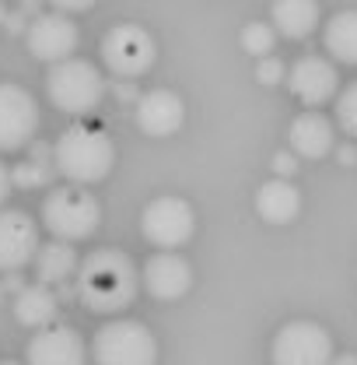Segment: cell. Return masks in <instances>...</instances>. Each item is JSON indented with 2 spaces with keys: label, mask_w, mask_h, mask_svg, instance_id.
<instances>
[{
  "label": "cell",
  "mask_w": 357,
  "mask_h": 365,
  "mask_svg": "<svg viewBox=\"0 0 357 365\" xmlns=\"http://www.w3.org/2000/svg\"><path fill=\"white\" fill-rule=\"evenodd\" d=\"M78 299L91 313H123L137 299V267L119 250H95L78 271Z\"/></svg>",
  "instance_id": "cell-1"
},
{
  "label": "cell",
  "mask_w": 357,
  "mask_h": 365,
  "mask_svg": "<svg viewBox=\"0 0 357 365\" xmlns=\"http://www.w3.org/2000/svg\"><path fill=\"white\" fill-rule=\"evenodd\" d=\"M53 165L63 180H70L74 186H91L102 182L112 165H116V148L112 140L95 130V127H67L53 144Z\"/></svg>",
  "instance_id": "cell-2"
},
{
  "label": "cell",
  "mask_w": 357,
  "mask_h": 365,
  "mask_svg": "<svg viewBox=\"0 0 357 365\" xmlns=\"http://www.w3.org/2000/svg\"><path fill=\"white\" fill-rule=\"evenodd\" d=\"M102 222V204L95 200V193L81 186H56L53 193H46L43 200V225L56 242H81L95 235V228Z\"/></svg>",
  "instance_id": "cell-3"
},
{
  "label": "cell",
  "mask_w": 357,
  "mask_h": 365,
  "mask_svg": "<svg viewBox=\"0 0 357 365\" xmlns=\"http://www.w3.org/2000/svg\"><path fill=\"white\" fill-rule=\"evenodd\" d=\"M46 95L49 102L60 109V113H70V116H85L91 109H98L102 95H105V78L102 71L88 63V60H63L49 71L46 78Z\"/></svg>",
  "instance_id": "cell-4"
},
{
  "label": "cell",
  "mask_w": 357,
  "mask_h": 365,
  "mask_svg": "<svg viewBox=\"0 0 357 365\" xmlns=\"http://www.w3.org/2000/svg\"><path fill=\"white\" fill-rule=\"evenodd\" d=\"M91 362L95 365H154L158 362V341L137 319H112V323H105L95 334Z\"/></svg>",
  "instance_id": "cell-5"
},
{
  "label": "cell",
  "mask_w": 357,
  "mask_h": 365,
  "mask_svg": "<svg viewBox=\"0 0 357 365\" xmlns=\"http://www.w3.org/2000/svg\"><path fill=\"white\" fill-rule=\"evenodd\" d=\"M140 232L151 246H158L161 253H172V250L186 246L193 239L196 211L182 197H154L140 215Z\"/></svg>",
  "instance_id": "cell-6"
},
{
  "label": "cell",
  "mask_w": 357,
  "mask_h": 365,
  "mask_svg": "<svg viewBox=\"0 0 357 365\" xmlns=\"http://www.w3.org/2000/svg\"><path fill=\"white\" fill-rule=\"evenodd\" d=\"M158 56V46L151 39L147 29L140 25H112L105 36H102V63L116 74V78H140L151 71Z\"/></svg>",
  "instance_id": "cell-7"
},
{
  "label": "cell",
  "mask_w": 357,
  "mask_h": 365,
  "mask_svg": "<svg viewBox=\"0 0 357 365\" xmlns=\"http://www.w3.org/2000/svg\"><path fill=\"white\" fill-rule=\"evenodd\" d=\"M273 365H333V337L312 319H291L273 337Z\"/></svg>",
  "instance_id": "cell-8"
},
{
  "label": "cell",
  "mask_w": 357,
  "mask_h": 365,
  "mask_svg": "<svg viewBox=\"0 0 357 365\" xmlns=\"http://www.w3.org/2000/svg\"><path fill=\"white\" fill-rule=\"evenodd\" d=\"M39 130V106L32 91L4 81L0 85V151L25 148Z\"/></svg>",
  "instance_id": "cell-9"
},
{
  "label": "cell",
  "mask_w": 357,
  "mask_h": 365,
  "mask_svg": "<svg viewBox=\"0 0 357 365\" xmlns=\"http://www.w3.org/2000/svg\"><path fill=\"white\" fill-rule=\"evenodd\" d=\"M25 43H28V53L36 60H46V63H63V60H74V49H78V25L60 14V11H49V14H39L28 21V32H25Z\"/></svg>",
  "instance_id": "cell-10"
},
{
  "label": "cell",
  "mask_w": 357,
  "mask_h": 365,
  "mask_svg": "<svg viewBox=\"0 0 357 365\" xmlns=\"http://www.w3.org/2000/svg\"><path fill=\"white\" fill-rule=\"evenodd\" d=\"M39 225L25 211H0V271H21L39 257Z\"/></svg>",
  "instance_id": "cell-11"
},
{
  "label": "cell",
  "mask_w": 357,
  "mask_h": 365,
  "mask_svg": "<svg viewBox=\"0 0 357 365\" xmlns=\"http://www.w3.org/2000/svg\"><path fill=\"white\" fill-rule=\"evenodd\" d=\"M28 365H88V348L74 327H49L28 341Z\"/></svg>",
  "instance_id": "cell-12"
},
{
  "label": "cell",
  "mask_w": 357,
  "mask_h": 365,
  "mask_svg": "<svg viewBox=\"0 0 357 365\" xmlns=\"http://www.w3.org/2000/svg\"><path fill=\"white\" fill-rule=\"evenodd\" d=\"M186 120V106L176 91L169 88H151L140 95L134 106V123L147 137H172Z\"/></svg>",
  "instance_id": "cell-13"
},
{
  "label": "cell",
  "mask_w": 357,
  "mask_h": 365,
  "mask_svg": "<svg viewBox=\"0 0 357 365\" xmlns=\"http://www.w3.org/2000/svg\"><path fill=\"white\" fill-rule=\"evenodd\" d=\"M140 281L147 288L151 299L158 302H176L182 299L189 288H193V267L178 257V253H154L144 271H140Z\"/></svg>",
  "instance_id": "cell-14"
},
{
  "label": "cell",
  "mask_w": 357,
  "mask_h": 365,
  "mask_svg": "<svg viewBox=\"0 0 357 365\" xmlns=\"http://www.w3.org/2000/svg\"><path fill=\"white\" fill-rule=\"evenodd\" d=\"M287 85H291V91H294L305 106H322V102H329V98L336 95L340 74H336V67H333L329 60H322V56H302V60L291 67Z\"/></svg>",
  "instance_id": "cell-15"
},
{
  "label": "cell",
  "mask_w": 357,
  "mask_h": 365,
  "mask_svg": "<svg viewBox=\"0 0 357 365\" xmlns=\"http://www.w3.org/2000/svg\"><path fill=\"white\" fill-rule=\"evenodd\" d=\"M291 151L298 158H326L333 151V123L322 113H302L291 123Z\"/></svg>",
  "instance_id": "cell-16"
},
{
  "label": "cell",
  "mask_w": 357,
  "mask_h": 365,
  "mask_svg": "<svg viewBox=\"0 0 357 365\" xmlns=\"http://www.w3.org/2000/svg\"><path fill=\"white\" fill-rule=\"evenodd\" d=\"M256 211H260V218L270 222V225H287V222H294L298 211H302V197H298L294 182L291 180L263 182L260 193H256Z\"/></svg>",
  "instance_id": "cell-17"
},
{
  "label": "cell",
  "mask_w": 357,
  "mask_h": 365,
  "mask_svg": "<svg viewBox=\"0 0 357 365\" xmlns=\"http://www.w3.org/2000/svg\"><path fill=\"white\" fill-rule=\"evenodd\" d=\"M60 309V299L46 284H25L14 295V319L28 330H49Z\"/></svg>",
  "instance_id": "cell-18"
},
{
  "label": "cell",
  "mask_w": 357,
  "mask_h": 365,
  "mask_svg": "<svg viewBox=\"0 0 357 365\" xmlns=\"http://www.w3.org/2000/svg\"><path fill=\"white\" fill-rule=\"evenodd\" d=\"M270 18L284 39H305L319 25V4L312 0H277L270 7Z\"/></svg>",
  "instance_id": "cell-19"
},
{
  "label": "cell",
  "mask_w": 357,
  "mask_h": 365,
  "mask_svg": "<svg viewBox=\"0 0 357 365\" xmlns=\"http://www.w3.org/2000/svg\"><path fill=\"white\" fill-rule=\"evenodd\" d=\"M322 43L333 60L340 63H357V11H336L326 21Z\"/></svg>",
  "instance_id": "cell-20"
},
{
  "label": "cell",
  "mask_w": 357,
  "mask_h": 365,
  "mask_svg": "<svg viewBox=\"0 0 357 365\" xmlns=\"http://www.w3.org/2000/svg\"><path fill=\"white\" fill-rule=\"evenodd\" d=\"M36 271H39L43 284H63L67 277H74V271H81V264H78V253L70 250V242H49L36 257Z\"/></svg>",
  "instance_id": "cell-21"
},
{
  "label": "cell",
  "mask_w": 357,
  "mask_h": 365,
  "mask_svg": "<svg viewBox=\"0 0 357 365\" xmlns=\"http://www.w3.org/2000/svg\"><path fill=\"white\" fill-rule=\"evenodd\" d=\"M277 43V29L267 25V21H252V25H245L242 29V46H245V53H252V56H270V49Z\"/></svg>",
  "instance_id": "cell-22"
},
{
  "label": "cell",
  "mask_w": 357,
  "mask_h": 365,
  "mask_svg": "<svg viewBox=\"0 0 357 365\" xmlns=\"http://www.w3.org/2000/svg\"><path fill=\"white\" fill-rule=\"evenodd\" d=\"M336 123H340L343 134L357 137V81H351L336 95Z\"/></svg>",
  "instance_id": "cell-23"
},
{
  "label": "cell",
  "mask_w": 357,
  "mask_h": 365,
  "mask_svg": "<svg viewBox=\"0 0 357 365\" xmlns=\"http://www.w3.org/2000/svg\"><path fill=\"white\" fill-rule=\"evenodd\" d=\"M46 176H49V173H46L43 162H25V165L11 169V180L18 182V186H43Z\"/></svg>",
  "instance_id": "cell-24"
},
{
  "label": "cell",
  "mask_w": 357,
  "mask_h": 365,
  "mask_svg": "<svg viewBox=\"0 0 357 365\" xmlns=\"http://www.w3.org/2000/svg\"><path fill=\"white\" fill-rule=\"evenodd\" d=\"M256 78H260L263 85H277V81H284V63H280V56H263V60H260V67H256Z\"/></svg>",
  "instance_id": "cell-25"
},
{
  "label": "cell",
  "mask_w": 357,
  "mask_h": 365,
  "mask_svg": "<svg viewBox=\"0 0 357 365\" xmlns=\"http://www.w3.org/2000/svg\"><path fill=\"white\" fill-rule=\"evenodd\" d=\"M273 173H277V180H287V176H294V173H298V165H294V155H287V151L273 155Z\"/></svg>",
  "instance_id": "cell-26"
},
{
  "label": "cell",
  "mask_w": 357,
  "mask_h": 365,
  "mask_svg": "<svg viewBox=\"0 0 357 365\" xmlns=\"http://www.w3.org/2000/svg\"><path fill=\"white\" fill-rule=\"evenodd\" d=\"M11 186H14V180H11V169L0 162V204L7 200V193H11Z\"/></svg>",
  "instance_id": "cell-27"
},
{
  "label": "cell",
  "mask_w": 357,
  "mask_h": 365,
  "mask_svg": "<svg viewBox=\"0 0 357 365\" xmlns=\"http://www.w3.org/2000/svg\"><path fill=\"white\" fill-rule=\"evenodd\" d=\"M340 162H343V165H354L357 162V148H340Z\"/></svg>",
  "instance_id": "cell-28"
},
{
  "label": "cell",
  "mask_w": 357,
  "mask_h": 365,
  "mask_svg": "<svg viewBox=\"0 0 357 365\" xmlns=\"http://www.w3.org/2000/svg\"><path fill=\"white\" fill-rule=\"evenodd\" d=\"M116 95H119V98H134V106L140 102V95H137V91L130 88V85H119V88H116Z\"/></svg>",
  "instance_id": "cell-29"
},
{
  "label": "cell",
  "mask_w": 357,
  "mask_h": 365,
  "mask_svg": "<svg viewBox=\"0 0 357 365\" xmlns=\"http://www.w3.org/2000/svg\"><path fill=\"white\" fill-rule=\"evenodd\" d=\"M7 29H11V32H21V29H25V21L14 14V18H7ZM25 32H28V29H25Z\"/></svg>",
  "instance_id": "cell-30"
},
{
  "label": "cell",
  "mask_w": 357,
  "mask_h": 365,
  "mask_svg": "<svg viewBox=\"0 0 357 365\" xmlns=\"http://www.w3.org/2000/svg\"><path fill=\"white\" fill-rule=\"evenodd\" d=\"M333 365H357V355H340V359H333Z\"/></svg>",
  "instance_id": "cell-31"
},
{
  "label": "cell",
  "mask_w": 357,
  "mask_h": 365,
  "mask_svg": "<svg viewBox=\"0 0 357 365\" xmlns=\"http://www.w3.org/2000/svg\"><path fill=\"white\" fill-rule=\"evenodd\" d=\"M4 288H14V292H21V277H7V284Z\"/></svg>",
  "instance_id": "cell-32"
},
{
  "label": "cell",
  "mask_w": 357,
  "mask_h": 365,
  "mask_svg": "<svg viewBox=\"0 0 357 365\" xmlns=\"http://www.w3.org/2000/svg\"><path fill=\"white\" fill-rule=\"evenodd\" d=\"M0 25H7V11H4V4H0Z\"/></svg>",
  "instance_id": "cell-33"
},
{
  "label": "cell",
  "mask_w": 357,
  "mask_h": 365,
  "mask_svg": "<svg viewBox=\"0 0 357 365\" xmlns=\"http://www.w3.org/2000/svg\"><path fill=\"white\" fill-rule=\"evenodd\" d=\"M0 365H21V362H11V359H7V362H0Z\"/></svg>",
  "instance_id": "cell-34"
},
{
  "label": "cell",
  "mask_w": 357,
  "mask_h": 365,
  "mask_svg": "<svg viewBox=\"0 0 357 365\" xmlns=\"http://www.w3.org/2000/svg\"><path fill=\"white\" fill-rule=\"evenodd\" d=\"M0 299H4V284H0Z\"/></svg>",
  "instance_id": "cell-35"
}]
</instances>
